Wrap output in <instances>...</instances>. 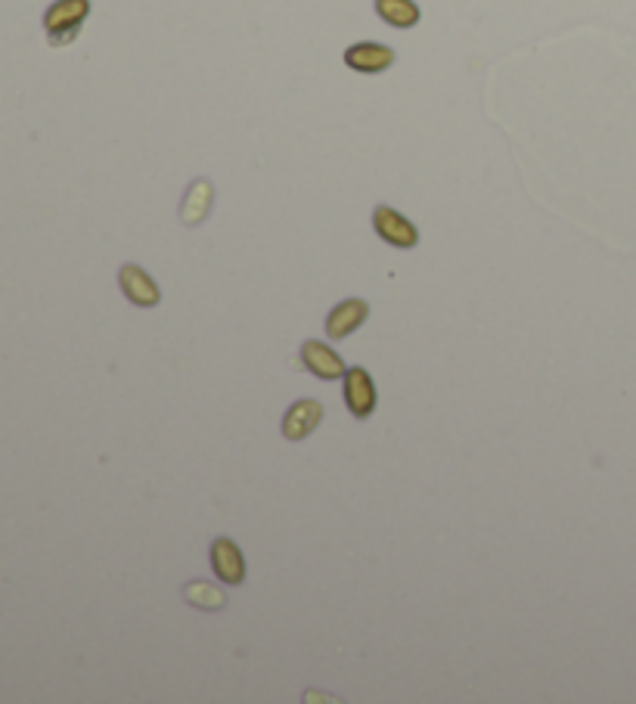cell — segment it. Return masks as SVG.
<instances>
[{"label":"cell","instance_id":"1","mask_svg":"<svg viewBox=\"0 0 636 704\" xmlns=\"http://www.w3.org/2000/svg\"><path fill=\"white\" fill-rule=\"evenodd\" d=\"M88 13H90L88 0H57L44 16V28L47 35H50V44L62 47L72 41L78 28H81V22L88 19Z\"/></svg>","mask_w":636,"mask_h":704},{"label":"cell","instance_id":"2","mask_svg":"<svg viewBox=\"0 0 636 704\" xmlns=\"http://www.w3.org/2000/svg\"><path fill=\"white\" fill-rule=\"evenodd\" d=\"M342 397H344V406L351 410V416H355V419H370L373 410H376V401H379L373 375L366 373L364 366H348V373H344Z\"/></svg>","mask_w":636,"mask_h":704},{"label":"cell","instance_id":"3","mask_svg":"<svg viewBox=\"0 0 636 704\" xmlns=\"http://www.w3.org/2000/svg\"><path fill=\"white\" fill-rule=\"evenodd\" d=\"M373 230L379 233L382 242H388V246H395V248L419 246V230L391 205H379L373 211Z\"/></svg>","mask_w":636,"mask_h":704},{"label":"cell","instance_id":"4","mask_svg":"<svg viewBox=\"0 0 636 704\" xmlns=\"http://www.w3.org/2000/svg\"><path fill=\"white\" fill-rule=\"evenodd\" d=\"M302 366H304V370H308L311 375L323 379V382L344 379V373H348L344 360L335 354L333 348H326L323 341H313V339H308V341L302 345Z\"/></svg>","mask_w":636,"mask_h":704},{"label":"cell","instance_id":"5","mask_svg":"<svg viewBox=\"0 0 636 704\" xmlns=\"http://www.w3.org/2000/svg\"><path fill=\"white\" fill-rule=\"evenodd\" d=\"M344 66L355 68V72H364V75H379L385 68L395 66V50L385 44H376V41H360L344 50Z\"/></svg>","mask_w":636,"mask_h":704},{"label":"cell","instance_id":"6","mask_svg":"<svg viewBox=\"0 0 636 704\" xmlns=\"http://www.w3.org/2000/svg\"><path fill=\"white\" fill-rule=\"evenodd\" d=\"M119 283H122L124 299L131 304H137V308H155V304L162 301V292H159V286H155V279L149 277L143 268H137V264H124L119 270Z\"/></svg>","mask_w":636,"mask_h":704},{"label":"cell","instance_id":"7","mask_svg":"<svg viewBox=\"0 0 636 704\" xmlns=\"http://www.w3.org/2000/svg\"><path fill=\"white\" fill-rule=\"evenodd\" d=\"M370 317V304L364 299H344L342 304H335L326 317V335L329 339H348L351 332H357L360 326Z\"/></svg>","mask_w":636,"mask_h":704},{"label":"cell","instance_id":"8","mask_svg":"<svg viewBox=\"0 0 636 704\" xmlns=\"http://www.w3.org/2000/svg\"><path fill=\"white\" fill-rule=\"evenodd\" d=\"M211 571L230 586L246 581V559H242L239 546L230 537H217L211 543Z\"/></svg>","mask_w":636,"mask_h":704},{"label":"cell","instance_id":"9","mask_svg":"<svg viewBox=\"0 0 636 704\" xmlns=\"http://www.w3.org/2000/svg\"><path fill=\"white\" fill-rule=\"evenodd\" d=\"M320 422H323V406L317 401H311V397L295 401L286 410V416H282V437L286 441H304Z\"/></svg>","mask_w":636,"mask_h":704},{"label":"cell","instance_id":"10","mask_svg":"<svg viewBox=\"0 0 636 704\" xmlns=\"http://www.w3.org/2000/svg\"><path fill=\"white\" fill-rule=\"evenodd\" d=\"M211 199H215V190H211L208 180H196V184H190V190H186L184 195V205H180V217H184V224H202L208 217L211 211Z\"/></svg>","mask_w":636,"mask_h":704},{"label":"cell","instance_id":"11","mask_svg":"<svg viewBox=\"0 0 636 704\" xmlns=\"http://www.w3.org/2000/svg\"><path fill=\"white\" fill-rule=\"evenodd\" d=\"M376 13L395 28H413L419 22V6L413 0H376Z\"/></svg>","mask_w":636,"mask_h":704},{"label":"cell","instance_id":"12","mask_svg":"<svg viewBox=\"0 0 636 704\" xmlns=\"http://www.w3.org/2000/svg\"><path fill=\"white\" fill-rule=\"evenodd\" d=\"M184 599L190 602V605L202 608V612H217V608L227 605V596L224 590H217L215 583L208 581H193L184 586Z\"/></svg>","mask_w":636,"mask_h":704}]
</instances>
